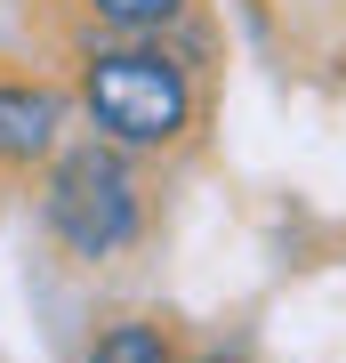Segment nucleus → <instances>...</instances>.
Instances as JSON below:
<instances>
[{
    "instance_id": "f257e3e1",
    "label": "nucleus",
    "mask_w": 346,
    "mask_h": 363,
    "mask_svg": "<svg viewBox=\"0 0 346 363\" xmlns=\"http://www.w3.org/2000/svg\"><path fill=\"white\" fill-rule=\"evenodd\" d=\"M73 105L89 138L121 154H185L202 130V73L178 57V40H105L73 49Z\"/></svg>"
},
{
    "instance_id": "f03ea898",
    "label": "nucleus",
    "mask_w": 346,
    "mask_h": 363,
    "mask_svg": "<svg viewBox=\"0 0 346 363\" xmlns=\"http://www.w3.org/2000/svg\"><path fill=\"white\" fill-rule=\"evenodd\" d=\"M129 162L137 154H121L105 138H64V154L40 169V226H49V242L73 267H105L121 250H137L145 186Z\"/></svg>"
},
{
    "instance_id": "7ed1b4c3",
    "label": "nucleus",
    "mask_w": 346,
    "mask_h": 363,
    "mask_svg": "<svg viewBox=\"0 0 346 363\" xmlns=\"http://www.w3.org/2000/svg\"><path fill=\"white\" fill-rule=\"evenodd\" d=\"M81 105L73 89H57V81L40 73H8L0 65V178H25V169H49L64 154V121H73Z\"/></svg>"
},
{
    "instance_id": "20e7f679",
    "label": "nucleus",
    "mask_w": 346,
    "mask_h": 363,
    "mask_svg": "<svg viewBox=\"0 0 346 363\" xmlns=\"http://www.w3.org/2000/svg\"><path fill=\"white\" fill-rule=\"evenodd\" d=\"M73 16L89 33H105V40H169V33H185L202 16V0H73Z\"/></svg>"
},
{
    "instance_id": "39448f33",
    "label": "nucleus",
    "mask_w": 346,
    "mask_h": 363,
    "mask_svg": "<svg viewBox=\"0 0 346 363\" xmlns=\"http://www.w3.org/2000/svg\"><path fill=\"white\" fill-rule=\"evenodd\" d=\"M81 363H185V355H178V331L161 315H121V323H105L89 339Z\"/></svg>"
},
{
    "instance_id": "423d86ee",
    "label": "nucleus",
    "mask_w": 346,
    "mask_h": 363,
    "mask_svg": "<svg viewBox=\"0 0 346 363\" xmlns=\"http://www.w3.org/2000/svg\"><path fill=\"white\" fill-rule=\"evenodd\" d=\"M185 363H242V355H218V347H209V355H185Z\"/></svg>"
}]
</instances>
